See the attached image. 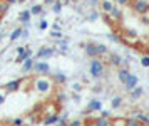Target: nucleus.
<instances>
[{"instance_id":"obj_1","label":"nucleus","mask_w":149,"mask_h":126,"mask_svg":"<svg viewBox=\"0 0 149 126\" xmlns=\"http://www.w3.org/2000/svg\"><path fill=\"white\" fill-rule=\"evenodd\" d=\"M54 87H55L54 81H52V77H49V76H37L32 81V89L37 94H44V96L52 94L54 93Z\"/></svg>"},{"instance_id":"obj_2","label":"nucleus","mask_w":149,"mask_h":126,"mask_svg":"<svg viewBox=\"0 0 149 126\" xmlns=\"http://www.w3.org/2000/svg\"><path fill=\"white\" fill-rule=\"evenodd\" d=\"M106 73V62L101 57H92L89 62V74L92 79H101Z\"/></svg>"},{"instance_id":"obj_3","label":"nucleus","mask_w":149,"mask_h":126,"mask_svg":"<svg viewBox=\"0 0 149 126\" xmlns=\"http://www.w3.org/2000/svg\"><path fill=\"white\" fill-rule=\"evenodd\" d=\"M122 8H124V7L116 5L111 12L104 15V17H106V20H107L109 24H112V25H116V24L122 22V19H124V12H122Z\"/></svg>"},{"instance_id":"obj_4","label":"nucleus","mask_w":149,"mask_h":126,"mask_svg":"<svg viewBox=\"0 0 149 126\" xmlns=\"http://www.w3.org/2000/svg\"><path fill=\"white\" fill-rule=\"evenodd\" d=\"M32 73H35L37 76H49L50 74V64H49L47 61H42V59L35 61Z\"/></svg>"},{"instance_id":"obj_5","label":"nucleus","mask_w":149,"mask_h":126,"mask_svg":"<svg viewBox=\"0 0 149 126\" xmlns=\"http://www.w3.org/2000/svg\"><path fill=\"white\" fill-rule=\"evenodd\" d=\"M132 10L139 15H144V13H149V2L148 0H132Z\"/></svg>"},{"instance_id":"obj_6","label":"nucleus","mask_w":149,"mask_h":126,"mask_svg":"<svg viewBox=\"0 0 149 126\" xmlns=\"http://www.w3.org/2000/svg\"><path fill=\"white\" fill-rule=\"evenodd\" d=\"M101 109H102V101L101 99H91L87 108L82 111V116H89V114H92V113H99Z\"/></svg>"},{"instance_id":"obj_7","label":"nucleus","mask_w":149,"mask_h":126,"mask_svg":"<svg viewBox=\"0 0 149 126\" xmlns=\"http://www.w3.org/2000/svg\"><path fill=\"white\" fill-rule=\"evenodd\" d=\"M55 54V49L54 47H50V46H42L39 51H37V54H35V59H42V61H45L49 59V57H52Z\"/></svg>"},{"instance_id":"obj_8","label":"nucleus","mask_w":149,"mask_h":126,"mask_svg":"<svg viewBox=\"0 0 149 126\" xmlns=\"http://www.w3.org/2000/svg\"><path fill=\"white\" fill-rule=\"evenodd\" d=\"M121 39L122 42H127V44H137V34L134 30H131V29H122L121 32Z\"/></svg>"},{"instance_id":"obj_9","label":"nucleus","mask_w":149,"mask_h":126,"mask_svg":"<svg viewBox=\"0 0 149 126\" xmlns=\"http://www.w3.org/2000/svg\"><path fill=\"white\" fill-rule=\"evenodd\" d=\"M24 82H25V79H12V81H8L7 84L3 86V89H5L8 94L17 93V91H20V87H22Z\"/></svg>"},{"instance_id":"obj_10","label":"nucleus","mask_w":149,"mask_h":126,"mask_svg":"<svg viewBox=\"0 0 149 126\" xmlns=\"http://www.w3.org/2000/svg\"><path fill=\"white\" fill-rule=\"evenodd\" d=\"M109 64L114 67H121L126 66V61L122 59L121 54H116V52H109Z\"/></svg>"},{"instance_id":"obj_11","label":"nucleus","mask_w":149,"mask_h":126,"mask_svg":"<svg viewBox=\"0 0 149 126\" xmlns=\"http://www.w3.org/2000/svg\"><path fill=\"white\" fill-rule=\"evenodd\" d=\"M122 86H124V89H126L127 93H131V91H132L136 86H139V77H137L136 74H131V76L127 77V81H126Z\"/></svg>"},{"instance_id":"obj_12","label":"nucleus","mask_w":149,"mask_h":126,"mask_svg":"<svg viewBox=\"0 0 149 126\" xmlns=\"http://www.w3.org/2000/svg\"><path fill=\"white\" fill-rule=\"evenodd\" d=\"M30 19H32L30 10H22V12L19 13V22L24 25V29H29V27H30Z\"/></svg>"},{"instance_id":"obj_13","label":"nucleus","mask_w":149,"mask_h":126,"mask_svg":"<svg viewBox=\"0 0 149 126\" xmlns=\"http://www.w3.org/2000/svg\"><path fill=\"white\" fill-rule=\"evenodd\" d=\"M59 113H54V114H47V116H42V125L44 126H52V125H57L59 123Z\"/></svg>"},{"instance_id":"obj_14","label":"nucleus","mask_w":149,"mask_h":126,"mask_svg":"<svg viewBox=\"0 0 149 126\" xmlns=\"http://www.w3.org/2000/svg\"><path fill=\"white\" fill-rule=\"evenodd\" d=\"M116 7V2L114 0H101L99 2V8H101V12L106 15V13H109L112 8Z\"/></svg>"},{"instance_id":"obj_15","label":"nucleus","mask_w":149,"mask_h":126,"mask_svg":"<svg viewBox=\"0 0 149 126\" xmlns=\"http://www.w3.org/2000/svg\"><path fill=\"white\" fill-rule=\"evenodd\" d=\"M34 64H35V57H29L22 62V73L24 74H29L34 71Z\"/></svg>"},{"instance_id":"obj_16","label":"nucleus","mask_w":149,"mask_h":126,"mask_svg":"<svg viewBox=\"0 0 149 126\" xmlns=\"http://www.w3.org/2000/svg\"><path fill=\"white\" fill-rule=\"evenodd\" d=\"M52 81H54L55 86H64L67 82V76L64 73H55V74H52Z\"/></svg>"},{"instance_id":"obj_17","label":"nucleus","mask_w":149,"mask_h":126,"mask_svg":"<svg viewBox=\"0 0 149 126\" xmlns=\"http://www.w3.org/2000/svg\"><path fill=\"white\" fill-rule=\"evenodd\" d=\"M29 57H34V51L30 49V47L27 46V49H25V52L19 54L17 57H15V62H24L25 59H29Z\"/></svg>"},{"instance_id":"obj_18","label":"nucleus","mask_w":149,"mask_h":126,"mask_svg":"<svg viewBox=\"0 0 149 126\" xmlns=\"http://www.w3.org/2000/svg\"><path fill=\"white\" fill-rule=\"evenodd\" d=\"M132 116L141 121L142 126H149V114H144V113H141V111H132Z\"/></svg>"},{"instance_id":"obj_19","label":"nucleus","mask_w":149,"mask_h":126,"mask_svg":"<svg viewBox=\"0 0 149 126\" xmlns=\"http://www.w3.org/2000/svg\"><path fill=\"white\" fill-rule=\"evenodd\" d=\"M84 51H86V54H87L91 59L92 57H97V54H95V42H87L86 47H84Z\"/></svg>"},{"instance_id":"obj_20","label":"nucleus","mask_w":149,"mask_h":126,"mask_svg":"<svg viewBox=\"0 0 149 126\" xmlns=\"http://www.w3.org/2000/svg\"><path fill=\"white\" fill-rule=\"evenodd\" d=\"M91 125L92 126H111V118H101V116H97L95 120H92Z\"/></svg>"},{"instance_id":"obj_21","label":"nucleus","mask_w":149,"mask_h":126,"mask_svg":"<svg viewBox=\"0 0 149 126\" xmlns=\"http://www.w3.org/2000/svg\"><path fill=\"white\" fill-rule=\"evenodd\" d=\"M142 94H144V89H142L141 86H136L132 91H131V99L132 101H137L142 98Z\"/></svg>"},{"instance_id":"obj_22","label":"nucleus","mask_w":149,"mask_h":126,"mask_svg":"<svg viewBox=\"0 0 149 126\" xmlns=\"http://www.w3.org/2000/svg\"><path fill=\"white\" fill-rule=\"evenodd\" d=\"M129 76H131L129 69H127V67H124V69H119V73H117V79L121 81V84H124V82L127 81Z\"/></svg>"},{"instance_id":"obj_23","label":"nucleus","mask_w":149,"mask_h":126,"mask_svg":"<svg viewBox=\"0 0 149 126\" xmlns=\"http://www.w3.org/2000/svg\"><path fill=\"white\" fill-rule=\"evenodd\" d=\"M55 44L61 47V54H64V52H65V51L69 49V40H67V39H64V37L57 39V40H55Z\"/></svg>"},{"instance_id":"obj_24","label":"nucleus","mask_w":149,"mask_h":126,"mask_svg":"<svg viewBox=\"0 0 149 126\" xmlns=\"http://www.w3.org/2000/svg\"><path fill=\"white\" fill-rule=\"evenodd\" d=\"M22 29H24V27H15V30H12L10 37H8V40H10V42H15L17 39H20V35H22Z\"/></svg>"},{"instance_id":"obj_25","label":"nucleus","mask_w":149,"mask_h":126,"mask_svg":"<svg viewBox=\"0 0 149 126\" xmlns=\"http://www.w3.org/2000/svg\"><path fill=\"white\" fill-rule=\"evenodd\" d=\"M67 101V94L62 93V91H59V93L55 94V104H59V106H62L64 103Z\"/></svg>"},{"instance_id":"obj_26","label":"nucleus","mask_w":149,"mask_h":126,"mask_svg":"<svg viewBox=\"0 0 149 126\" xmlns=\"http://www.w3.org/2000/svg\"><path fill=\"white\" fill-rule=\"evenodd\" d=\"M30 13L32 15H44V8H42V5H39V4H34V5L30 7ZM44 19V17H42Z\"/></svg>"},{"instance_id":"obj_27","label":"nucleus","mask_w":149,"mask_h":126,"mask_svg":"<svg viewBox=\"0 0 149 126\" xmlns=\"http://www.w3.org/2000/svg\"><path fill=\"white\" fill-rule=\"evenodd\" d=\"M111 106H112V109H119L122 106V96H114L111 99Z\"/></svg>"},{"instance_id":"obj_28","label":"nucleus","mask_w":149,"mask_h":126,"mask_svg":"<svg viewBox=\"0 0 149 126\" xmlns=\"http://www.w3.org/2000/svg\"><path fill=\"white\" fill-rule=\"evenodd\" d=\"M95 54H97V57L106 56L107 54V47L104 46V44H95Z\"/></svg>"},{"instance_id":"obj_29","label":"nucleus","mask_w":149,"mask_h":126,"mask_svg":"<svg viewBox=\"0 0 149 126\" xmlns=\"http://www.w3.org/2000/svg\"><path fill=\"white\" fill-rule=\"evenodd\" d=\"M127 118H111V126H126Z\"/></svg>"},{"instance_id":"obj_30","label":"nucleus","mask_w":149,"mask_h":126,"mask_svg":"<svg viewBox=\"0 0 149 126\" xmlns=\"http://www.w3.org/2000/svg\"><path fill=\"white\" fill-rule=\"evenodd\" d=\"M126 126H142V125H141V121L137 120V118L131 116V118H127V120H126Z\"/></svg>"},{"instance_id":"obj_31","label":"nucleus","mask_w":149,"mask_h":126,"mask_svg":"<svg viewBox=\"0 0 149 126\" xmlns=\"http://www.w3.org/2000/svg\"><path fill=\"white\" fill-rule=\"evenodd\" d=\"M107 39H109V40H112V42H116V44H121V42H122L121 35H119V34H114V32L107 34Z\"/></svg>"},{"instance_id":"obj_32","label":"nucleus","mask_w":149,"mask_h":126,"mask_svg":"<svg viewBox=\"0 0 149 126\" xmlns=\"http://www.w3.org/2000/svg\"><path fill=\"white\" fill-rule=\"evenodd\" d=\"M101 19V13L97 12V10H91L87 15V20H91V22H94V20H99Z\"/></svg>"},{"instance_id":"obj_33","label":"nucleus","mask_w":149,"mask_h":126,"mask_svg":"<svg viewBox=\"0 0 149 126\" xmlns=\"http://www.w3.org/2000/svg\"><path fill=\"white\" fill-rule=\"evenodd\" d=\"M52 12L54 13H61L62 12V2L61 0H55L54 5H52Z\"/></svg>"},{"instance_id":"obj_34","label":"nucleus","mask_w":149,"mask_h":126,"mask_svg":"<svg viewBox=\"0 0 149 126\" xmlns=\"http://www.w3.org/2000/svg\"><path fill=\"white\" fill-rule=\"evenodd\" d=\"M10 125H12V126H24V125H25V120L20 118V116H17V118H14V120L10 121Z\"/></svg>"},{"instance_id":"obj_35","label":"nucleus","mask_w":149,"mask_h":126,"mask_svg":"<svg viewBox=\"0 0 149 126\" xmlns=\"http://www.w3.org/2000/svg\"><path fill=\"white\" fill-rule=\"evenodd\" d=\"M8 8H10V4H8V2H5V0H0V10H2V13H3V15L8 12Z\"/></svg>"},{"instance_id":"obj_36","label":"nucleus","mask_w":149,"mask_h":126,"mask_svg":"<svg viewBox=\"0 0 149 126\" xmlns=\"http://www.w3.org/2000/svg\"><path fill=\"white\" fill-rule=\"evenodd\" d=\"M67 123H69L67 121V113H64L61 118H59V123H57L55 126H67Z\"/></svg>"},{"instance_id":"obj_37","label":"nucleus","mask_w":149,"mask_h":126,"mask_svg":"<svg viewBox=\"0 0 149 126\" xmlns=\"http://www.w3.org/2000/svg\"><path fill=\"white\" fill-rule=\"evenodd\" d=\"M67 126H86V121L84 120H72L67 123Z\"/></svg>"},{"instance_id":"obj_38","label":"nucleus","mask_w":149,"mask_h":126,"mask_svg":"<svg viewBox=\"0 0 149 126\" xmlns=\"http://www.w3.org/2000/svg\"><path fill=\"white\" fill-rule=\"evenodd\" d=\"M47 29H49V22L45 19H40V22H39V30L44 32V30H47Z\"/></svg>"},{"instance_id":"obj_39","label":"nucleus","mask_w":149,"mask_h":126,"mask_svg":"<svg viewBox=\"0 0 149 126\" xmlns=\"http://www.w3.org/2000/svg\"><path fill=\"white\" fill-rule=\"evenodd\" d=\"M7 94H8V93L3 89V87H0V106L5 103V99H7Z\"/></svg>"},{"instance_id":"obj_40","label":"nucleus","mask_w":149,"mask_h":126,"mask_svg":"<svg viewBox=\"0 0 149 126\" xmlns=\"http://www.w3.org/2000/svg\"><path fill=\"white\" fill-rule=\"evenodd\" d=\"M116 2V5H119V7H127L132 4V0H114Z\"/></svg>"},{"instance_id":"obj_41","label":"nucleus","mask_w":149,"mask_h":126,"mask_svg":"<svg viewBox=\"0 0 149 126\" xmlns=\"http://www.w3.org/2000/svg\"><path fill=\"white\" fill-rule=\"evenodd\" d=\"M141 66L142 67H149V54H144L141 57Z\"/></svg>"},{"instance_id":"obj_42","label":"nucleus","mask_w":149,"mask_h":126,"mask_svg":"<svg viewBox=\"0 0 149 126\" xmlns=\"http://www.w3.org/2000/svg\"><path fill=\"white\" fill-rule=\"evenodd\" d=\"M50 37H52V39H61L62 32L61 30H50Z\"/></svg>"},{"instance_id":"obj_43","label":"nucleus","mask_w":149,"mask_h":126,"mask_svg":"<svg viewBox=\"0 0 149 126\" xmlns=\"http://www.w3.org/2000/svg\"><path fill=\"white\" fill-rule=\"evenodd\" d=\"M99 116H101V118H111V111H107V109H101V111H99Z\"/></svg>"},{"instance_id":"obj_44","label":"nucleus","mask_w":149,"mask_h":126,"mask_svg":"<svg viewBox=\"0 0 149 126\" xmlns=\"http://www.w3.org/2000/svg\"><path fill=\"white\" fill-rule=\"evenodd\" d=\"M81 89H82V84H81V82H74V84H72V91H74V93H79Z\"/></svg>"},{"instance_id":"obj_45","label":"nucleus","mask_w":149,"mask_h":126,"mask_svg":"<svg viewBox=\"0 0 149 126\" xmlns=\"http://www.w3.org/2000/svg\"><path fill=\"white\" fill-rule=\"evenodd\" d=\"M37 118H35V114H30V116H27V120H25V123H29V125H34V123H37Z\"/></svg>"},{"instance_id":"obj_46","label":"nucleus","mask_w":149,"mask_h":126,"mask_svg":"<svg viewBox=\"0 0 149 126\" xmlns=\"http://www.w3.org/2000/svg\"><path fill=\"white\" fill-rule=\"evenodd\" d=\"M141 22L144 24V25H149V15H148V13L141 15Z\"/></svg>"},{"instance_id":"obj_47","label":"nucleus","mask_w":149,"mask_h":126,"mask_svg":"<svg viewBox=\"0 0 149 126\" xmlns=\"http://www.w3.org/2000/svg\"><path fill=\"white\" fill-rule=\"evenodd\" d=\"M72 101H74V103H81V94L74 93V94H72Z\"/></svg>"},{"instance_id":"obj_48","label":"nucleus","mask_w":149,"mask_h":126,"mask_svg":"<svg viewBox=\"0 0 149 126\" xmlns=\"http://www.w3.org/2000/svg\"><path fill=\"white\" fill-rule=\"evenodd\" d=\"M22 39H27L29 37V29H22V35H20Z\"/></svg>"},{"instance_id":"obj_49","label":"nucleus","mask_w":149,"mask_h":126,"mask_svg":"<svg viewBox=\"0 0 149 126\" xmlns=\"http://www.w3.org/2000/svg\"><path fill=\"white\" fill-rule=\"evenodd\" d=\"M25 49H27V47H24V46H19L17 49H15V52H17V54H22V52H25Z\"/></svg>"},{"instance_id":"obj_50","label":"nucleus","mask_w":149,"mask_h":126,"mask_svg":"<svg viewBox=\"0 0 149 126\" xmlns=\"http://www.w3.org/2000/svg\"><path fill=\"white\" fill-rule=\"evenodd\" d=\"M61 22H54V25H52V30H61Z\"/></svg>"},{"instance_id":"obj_51","label":"nucleus","mask_w":149,"mask_h":126,"mask_svg":"<svg viewBox=\"0 0 149 126\" xmlns=\"http://www.w3.org/2000/svg\"><path fill=\"white\" fill-rule=\"evenodd\" d=\"M42 2H44V5H50V7H52L55 0H42Z\"/></svg>"},{"instance_id":"obj_52","label":"nucleus","mask_w":149,"mask_h":126,"mask_svg":"<svg viewBox=\"0 0 149 126\" xmlns=\"http://www.w3.org/2000/svg\"><path fill=\"white\" fill-rule=\"evenodd\" d=\"M5 2H8L10 5H14V4H17V0H5Z\"/></svg>"},{"instance_id":"obj_53","label":"nucleus","mask_w":149,"mask_h":126,"mask_svg":"<svg viewBox=\"0 0 149 126\" xmlns=\"http://www.w3.org/2000/svg\"><path fill=\"white\" fill-rule=\"evenodd\" d=\"M2 40H3V30H0V44H2Z\"/></svg>"},{"instance_id":"obj_54","label":"nucleus","mask_w":149,"mask_h":126,"mask_svg":"<svg viewBox=\"0 0 149 126\" xmlns=\"http://www.w3.org/2000/svg\"><path fill=\"white\" fill-rule=\"evenodd\" d=\"M17 2H19V4H25V2H27V0H17Z\"/></svg>"},{"instance_id":"obj_55","label":"nucleus","mask_w":149,"mask_h":126,"mask_svg":"<svg viewBox=\"0 0 149 126\" xmlns=\"http://www.w3.org/2000/svg\"><path fill=\"white\" fill-rule=\"evenodd\" d=\"M2 17H3V13H2V10H0V19H2Z\"/></svg>"},{"instance_id":"obj_56","label":"nucleus","mask_w":149,"mask_h":126,"mask_svg":"<svg viewBox=\"0 0 149 126\" xmlns=\"http://www.w3.org/2000/svg\"><path fill=\"white\" fill-rule=\"evenodd\" d=\"M69 2H74V4H75V2H79V0H69Z\"/></svg>"},{"instance_id":"obj_57","label":"nucleus","mask_w":149,"mask_h":126,"mask_svg":"<svg viewBox=\"0 0 149 126\" xmlns=\"http://www.w3.org/2000/svg\"><path fill=\"white\" fill-rule=\"evenodd\" d=\"M148 114H149V106H148Z\"/></svg>"},{"instance_id":"obj_58","label":"nucleus","mask_w":149,"mask_h":126,"mask_svg":"<svg viewBox=\"0 0 149 126\" xmlns=\"http://www.w3.org/2000/svg\"><path fill=\"white\" fill-rule=\"evenodd\" d=\"M82 2H87V0H82Z\"/></svg>"},{"instance_id":"obj_59","label":"nucleus","mask_w":149,"mask_h":126,"mask_svg":"<svg viewBox=\"0 0 149 126\" xmlns=\"http://www.w3.org/2000/svg\"><path fill=\"white\" fill-rule=\"evenodd\" d=\"M42 126H44V125H42Z\"/></svg>"}]
</instances>
